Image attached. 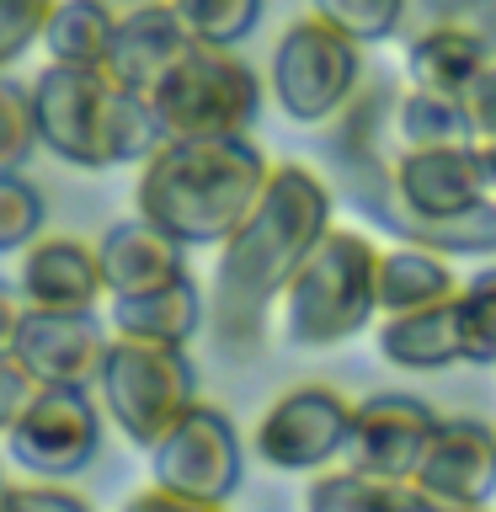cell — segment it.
Listing matches in <instances>:
<instances>
[{
  "label": "cell",
  "mask_w": 496,
  "mask_h": 512,
  "mask_svg": "<svg viewBox=\"0 0 496 512\" xmlns=\"http://www.w3.org/2000/svg\"><path fill=\"white\" fill-rule=\"evenodd\" d=\"M96 262H102L107 299L112 294H144V288L187 278V246L176 235H166L160 224L144 214L118 219L96 235Z\"/></svg>",
  "instance_id": "2e32d148"
},
{
  "label": "cell",
  "mask_w": 496,
  "mask_h": 512,
  "mask_svg": "<svg viewBox=\"0 0 496 512\" xmlns=\"http://www.w3.org/2000/svg\"><path fill=\"white\" fill-rule=\"evenodd\" d=\"M400 48H406V75L416 86L432 91H454L464 96L480 80V70L496 59L480 38L454 27H422V32H400Z\"/></svg>",
  "instance_id": "d6986e66"
},
{
  "label": "cell",
  "mask_w": 496,
  "mask_h": 512,
  "mask_svg": "<svg viewBox=\"0 0 496 512\" xmlns=\"http://www.w3.org/2000/svg\"><path fill=\"white\" fill-rule=\"evenodd\" d=\"M411 486L448 496L459 507H491L496 502V427L486 416H470V411L438 416Z\"/></svg>",
  "instance_id": "4fadbf2b"
},
{
  "label": "cell",
  "mask_w": 496,
  "mask_h": 512,
  "mask_svg": "<svg viewBox=\"0 0 496 512\" xmlns=\"http://www.w3.org/2000/svg\"><path fill=\"white\" fill-rule=\"evenodd\" d=\"M192 43L198 38L187 32L171 0H134V6H118V27H112V48H107L102 70L128 91H155V80Z\"/></svg>",
  "instance_id": "5bb4252c"
},
{
  "label": "cell",
  "mask_w": 496,
  "mask_h": 512,
  "mask_svg": "<svg viewBox=\"0 0 496 512\" xmlns=\"http://www.w3.org/2000/svg\"><path fill=\"white\" fill-rule=\"evenodd\" d=\"M363 43H352L347 32H336L326 16L304 11L294 16L267 59V86L272 102L288 123L299 128H326L336 112L352 102V91L363 86Z\"/></svg>",
  "instance_id": "8992f818"
},
{
  "label": "cell",
  "mask_w": 496,
  "mask_h": 512,
  "mask_svg": "<svg viewBox=\"0 0 496 512\" xmlns=\"http://www.w3.org/2000/svg\"><path fill=\"white\" fill-rule=\"evenodd\" d=\"M171 6L192 38L219 48H240L267 16V0H171Z\"/></svg>",
  "instance_id": "d4e9b609"
},
{
  "label": "cell",
  "mask_w": 496,
  "mask_h": 512,
  "mask_svg": "<svg viewBox=\"0 0 496 512\" xmlns=\"http://www.w3.org/2000/svg\"><path fill=\"white\" fill-rule=\"evenodd\" d=\"M96 400H102L107 422L123 432V443L150 448L198 406V363L187 347H160L134 342V336H112L96 368Z\"/></svg>",
  "instance_id": "277c9868"
},
{
  "label": "cell",
  "mask_w": 496,
  "mask_h": 512,
  "mask_svg": "<svg viewBox=\"0 0 496 512\" xmlns=\"http://www.w3.org/2000/svg\"><path fill=\"white\" fill-rule=\"evenodd\" d=\"M16 288L32 310H96L107 299L96 240L80 235H38L16 256Z\"/></svg>",
  "instance_id": "9a60e30c"
},
{
  "label": "cell",
  "mask_w": 496,
  "mask_h": 512,
  "mask_svg": "<svg viewBox=\"0 0 496 512\" xmlns=\"http://www.w3.org/2000/svg\"><path fill=\"white\" fill-rule=\"evenodd\" d=\"M112 336H134V342H160V347H192L208 331V288L187 278L144 288V294H112L107 304Z\"/></svg>",
  "instance_id": "ac0fdd59"
},
{
  "label": "cell",
  "mask_w": 496,
  "mask_h": 512,
  "mask_svg": "<svg viewBox=\"0 0 496 512\" xmlns=\"http://www.w3.org/2000/svg\"><path fill=\"white\" fill-rule=\"evenodd\" d=\"M107 96L112 75L102 64H59L48 59L32 75V123H38V150L75 171H107Z\"/></svg>",
  "instance_id": "30bf717a"
},
{
  "label": "cell",
  "mask_w": 496,
  "mask_h": 512,
  "mask_svg": "<svg viewBox=\"0 0 496 512\" xmlns=\"http://www.w3.org/2000/svg\"><path fill=\"white\" fill-rule=\"evenodd\" d=\"M448 294H459V278L443 251L416 246V240H390L379 251V315L416 310V304H432Z\"/></svg>",
  "instance_id": "ffe728a7"
},
{
  "label": "cell",
  "mask_w": 496,
  "mask_h": 512,
  "mask_svg": "<svg viewBox=\"0 0 496 512\" xmlns=\"http://www.w3.org/2000/svg\"><path fill=\"white\" fill-rule=\"evenodd\" d=\"M315 16H326L336 32H347L352 43L374 48L406 32V0H310Z\"/></svg>",
  "instance_id": "4316f807"
},
{
  "label": "cell",
  "mask_w": 496,
  "mask_h": 512,
  "mask_svg": "<svg viewBox=\"0 0 496 512\" xmlns=\"http://www.w3.org/2000/svg\"><path fill=\"white\" fill-rule=\"evenodd\" d=\"M118 27V0H59L43 27V54L59 64H102Z\"/></svg>",
  "instance_id": "7402d4cb"
},
{
  "label": "cell",
  "mask_w": 496,
  "mask_h": 512,
  "mask_svg": "<svg viewBox=\"0 0 496 512\" xmlns=\"http://www.w3.org/2000/svg\"><path fill=\"white\" fill-rule=\"evenodd\" d=\"M59 0H0V70H16L32 48H43V27Z\"/></svg>",
  "instance_id": "f546056e"
},
{
  "label": "cell",
  "mask_w": 496,
  "mask_h": 512,
  "mask_svg": "<svg viewBox=\"0 0 496 512\" xmlns=\"http://www.w3.org/2000/svg\"><path fill=\"white\" fill-rule=\"evenodd\" d=\"M107 342H112L107 315H96V310H32L27 304V320L16 331L11 358L38 384H96Z\"/></svg>",
  "instance_id": "7c38bea8"
},
{
  "label": "cell",
  "mask_w": 496,
  "mask_h": 512,
  "mask_svg": "<svg viewBox=\"0 0 496 512\" xmlns=\"http://www.w3.org/2000/svg\"><path fill=\"white\" fill-rule=\"evenodd\" d=\"M459 342H464V363L475 368H496V262L459 283Z\"/></svg>",
  "instance_id": "cb8c5ba5"
},
{
  "label": "cell",
  "mask_w": 496,
  "mask_h": 512,
  "mask_svg": "<svg viewBox=\"0 0 496 512\" xmlns=\"http://www.w3.org/2000/svg\"><path fill=\"white\" fill-rule=\"evenodd\" d=\"M102 432L107 411L96 400V384H38L6 432V454L27 475L75 480L102 454Z\"/></svg>",
  "instance_id": "ba28073f"
},
{
  "label": "cell",
  "mask_w": 496,
  "mask_h": 512,
  "mask_svg": "<svg viewBox=\"0 0 496 512\" xmlns=\"http://www.w3.org/2000/svg\"><path fill=\"white\" fill-rule=\"evenodd\" d=\"M395 512H491V507H459V502H448V496H432V491H422V486H411V480H406Z\"/></svg>",
  "instance_id": "d590c367"
},
{
  "label": "cell",
  "mask_w": 496,
  "mask_h": 512,
  "mask_svg": "<svg viewBox=\"0 0 496 512\" xmlns=\"http://www.w3.org/2000/svg\"><path fill=\"white\" fill-rule=\"evenodd\" d=\"M27 320V294L16 283L0 278V358H11L16 352V331H22Z\"/></svg>",
  "instance_id": "e575fe53"
},
{
  "label": "cell",
  "mask_w": 496,
  "mask_h": 512,
  "mask_svg": "<svg viewBox=\"0 0 496 512\" xmlns=\"http://www.w3.org/2000/svg\"><path fill=\"white\" fill-rule=\"evenodd\" d=\"M150 102L160 112L166 139L251 134L256 112H262V75L246 64L240 48L192 43L187 54L155 80Z\"/></svg>",
  "instance_id": "5b68a950"
},
{
  "label": "cell",
  "mask_w": 496,
  "mask_h": 512,
  "mask_svg": "<svg viewBox=\"0 0 496 512\" xmlns=\"http://www.w3.org/2000/svg\"><path fill=\"white\" fill-rule=\"evenodd\" d=\"M432 427H438V411L422 395L379 390V395L358 400V411H352L347 464H358L368 475H384V480H411L432 443Z\"/></svg>",
  "instance_id": "8fae6325"
},
{
  "label": "cell",
  "mask_w": 496,
  "mask_h": 512,
  "mask_svg": "<svg viewBox=\"0 0 496 512\" xmlns=\"http://www.w3.org/2000/svg\"><path fill=\"white\" fill-rule=\"evenodd\" d=\"M475 160H480V176H486V192L496 198V139H475Z\"/></svg>",
  "instance_id": "8d00e7d4"
},
{
  "label": "cell",
  "mask_w": 496,
  "mask_h": 512,
  "mask_svg": "<svg viewBox=\"0 0 496 512\" xmlns=\"http://www.w3.org/2000/svg\"><path fill=\"white\" fill-rule=\"evenodd\" d=\"M118 6H134V0H118Z\"/></svg>",
  "instance_id": "f35d334b"
},
{
  "label": "cell",
  "mask_w": 496,
  "mask_h": 512,
  "mask_svg": "<svg viewBox=\"0 0 496 512\" xmlns=\"http://www.w3.org/2000/svg\"><path fill=\"white\" fill-rule=\"evenodd\" d=\"M38 150V123H32V80L0 70V171H22Z\"/></svg>",
  "instance_id": "83f0119b"
},
{
  "label": "cell",
  "mask_w": 496,
  "mask_h": 512,
  "mask_svg": "<svg viewBox=\"0 0 496 512\" xmlns=\"http://www.w3.org/2000/svg\"><path fill=\"white\" fill-rule=\"evenodd\" d=\"M374 347L379 358L400 368V374H443V368L464 363L459 342V299H432L416 310H390L374 320Z\"/></svg>",
  "instance_id": "e0dca14e"
},
{
  "label": "cell",
  "mask_w": 496,
  "mask_h": 512,
  "mask_svg": "<svg viewBox=\"0 0 496 512\" xmlns=\"http://www.w3.org/2000/svg\"><path fill=\"white\" fill-rule=\"evenodd\" d=\"M272 176L267 150L251 134L214 139H160V150L139 166L134 214L176 235L187 251L224 246L230 230L251 214Z\"/></svg>",
  "instance_id": "7a4b0ae2"
},
{
  "label": "cell",
  "mask_w": 496,
  "mask_h": 512,
  "mask_svg": "<svg viewBox=\"0 0 496 512\" xmlns=\"http://www.w3.org/2000/svg\"><path fill=\"white\" fill-rule=\"evenodd\" d=\"M48 230V198L27 171H0V256H22Z\"/></svg>",
  "instance_id": "484cf974"
},
{
  "label": "cell",
  "mask_w": 496,
  "mask_h": 512,
  "mask_svg": "<svg viewBox=\"0 0 496 512\" xmlns=\"http://www.w3.org/2000/svg\"><path fill=\"white\" fill-rule=\"evenodd\" d=\"M395 134L400 150H422V144H470L475 139V118L470 102L454 91H432V86H400V107H395Z\"/></svg>",
  "instance_id": "44dd1931"
},
{
  "label": "cell",
  "mask_w": 496,
  "mask_h": 512,
  "mask_svg": "<svg viewBox=\"0 0 496 512\" xmlns=\"http://www.w3.org/2000/svg\"><path fill=\"white\" fill-rule=\"evenodd\" d=\"M123 512H230V502H203V496H182L171 486H144L123 502Z\"/></svg>",
  "instance_id": "1f68e13d"
},
{
  "label": "cell",
  "mask_w": 496,
  "mask_h": 512,
  "mask_svg": "<svg viewBox=\"0 0 496 512\" xmlns=\"http://www.w3.org/2000/svg\"><path fill=\"white\" fill-rule=\"evenodd\" d=\"M464 102H470V118H475V139H496V59L464 91Z\"/></svg>",
  "instance_id": "836d02e7"
},
{
  "label": "cell",
  "mask_w": 496,
  "mask_h": 512,
  "mask_svg": "<svg viewBox=\"0 0 496 512\" xmlns=\"http://www.w3.org/2000/svg\"><path fill=\"white\" fill-rule=\"evenodd\" d=\"M352 411L358 400H347L336 384H294L272 406L256 416L251 427V459L267 464L278 475H320L331 464L347 459L352 448Z\"/></svg>",
  "instance_id": "52a82bcc"
},
{
  "label": "cell",
  "mask_w": 496,
  "mask_h": 512,
  "mask_svg": "<svg viewBox=\"0 0 496 512\" xmlns=\"http://www.w3.org/2000/svg\"><path fill=\"white\" fill-rule=\"evenodd\" d=\"M336 224V192L310 160H272L251 214L230 230L208 278V347L224 363H256L272 347L283 283Z\"/></svg>",
  "instance_id": "6da1fadb"
},
{
  "label": "cell",
  "mask_w": 496,
  "mask_h": 512,
  "mask_svg": "<svg viewBox=\"0 0 496 512\" xmlns=\"http://www.w3.org/2000/svg\"><path fill=\"white\" fill-rule=\"evenodd\" d=\"M0 512H96V507H91V496H80L70 486V480L27 475V480H11V486H6Z\"/></svg>",
  "instance_id": "4dcf8cb0"
},
{
  "label": "cell",
  "mask_w": 496,
  "mask_h": 512,
  "mask_svg": "<svg viewBox=\"0 0 496 512\" xmlns=\"http://www.w3.org/2000/svg\"><path fill=\"white\" fill-rule=\"evenodd\" d=\"M6 486H11V480H6V464H0V496H6Z\"/></svg>",
  "instance_id": "74e56055"
},
{
  "label": "cell",
  "mask_w": 496,
  "mask_h": 512,
  "mask_svg": "<svg viewBox=\"0 0 496 512\" xmlns=\"http://www.w3.org/2000/svg\"><path fill=\"white\" fill-rule=\"evenodd\" d=\"M379 251L374 235L331 224L294 267L278 299L283 342L299 352L347 347L379 320Z\"/></svg>",
  "instance_id": "3957f363"
},
{
  "label": "cell",
  "mask_w": 496,
  "mask_h": 512,
  "mask_svg": "<svg viewBox=\"0 0 496 512\" xmlns=\"http://www.w3.org/2000/svg\"><path fill=\"white\" fill-rule=\"evenodd\" d=\"M422 27L470 32L496 54V0H406V32Z\"/></svg>",
  "instance_id": "f1b7e54d"
},
{
  "label": "cell",
  "mask_w": 496,
  "mask_h": 512,
  "mask_svg": "<svg viewBox=\"0 0 496 512\" xmlns=\"http://www.w3.org/2000/svg\"><path fill=\"white\" fill-rule=\"evenodd\" d=\"M406 480H384L368 475L358 464H331V470L310 475V491H304V512H395Z\"/></svg>",
  "instance_id": "603a6c76"
},
{
  "label": "cell",
  "mask_w": 496,
  "mask_h": 512,
  "mask_svg": "<svg viewBox=\"0 0 496 512\" xmlns=\"http://www.w3.org/2000/svg\"><path fill=\"white\" fill-rule=\"evenodd\" d=\"M246 464H251V443L240 438L235 416L198 400L166 438L150 448V480L171 486L182 496H203V502H235L246 486Z\"/></svg>",
  "instance_id": "9c48e42d"
},
{
  "label": "cell",
  "mask_w": 496,
  "mask_h": 512,
  "mask_svg": "<svg viewBox=\"0 0 496 512\" xmlns=\"http://www.w3.org/2000/svg\"><path fill=\"white\" fill-rule=\"evenodd\" d=\"M32 390H38V379H32L16 358H0V438H6L11 422L22 416V406L32 400Z\"/></svg>",
  "instance_id": "d6a6232c"
}]
</instances>
